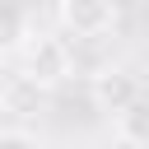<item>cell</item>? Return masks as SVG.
I'll return each mask as SVG.
<instances>
[{"label": "cell", "mask_w": 149, "mask_h": 149, "mask_svg": "<svg viewBox=\"0 0 149 149\" xmlns=\"http://www.w3.org/2000/svg\"><path fill=\"white\" fill-rule=\"evenodd\" d=\"M23 74L37 79L42 88L65 84V79H70V47H65L61 37H42V33H37V37L23 47Z\"/></svg>", "instance_id": "obj_1"}, {"label": "cell", "mask_w": 149, "mask_h": 149, "mask_svg": "<svg viewBox=\"0 0 149 149\" xmlns=\"http://www.w3.org/2000/svg\"><path fill=\"white\" fill-rule=\"evenodd\" d=\"M88 98L102 107V112H126L130 102H140V79L130 74V70H121V65H107V70H98L93 79H88Z\"/></svg>", "instance_id": "obj_2"}, {"label": "cell", "mask_w": 149, "mask_h": 149, "mask_svg": "<svg viewBox=\"0 0 149 149\" xmlns=\"http://www.w3.org/2000/svg\"><path fill=\"white\" fill-rule=\"evenodd\" d=\"M116 19L112 0H61V23L74 37H102Z\"/></svg>", "instance_id": "obj_3"}, {"label": "cell", "mask_w": 149, "mask_h": 149, "mask_svg": "<svg viewBox=\"0 0 149 149\" xmlns=\"http://www.w3.org/2000/svg\"><path fill=\"white\" fill-rule=\"evenodd\" d=\"M42 102H47V88H42L37 79H28L23 70H19V74H9V79L0 84V107H5V112H14V116H33Z\"/></svg>", "instance_id": "obj_4"}, {"label": "cell", "mask_w": 149, "mask_h": 149, "mask_svg": "<svg viewBox=\"0 0 149 149\" xmlns=\"http://www.w3.org/2000/svg\"><path fill=\"white\" fill-rule=\"evenodd\" d=\"M112 126H116V140H121V144L149 149V98H140V102H130L126 112H116Z\"/></svg>", "instance_id": "obj_5"}, {"label": "cell", "mask_w": 149, "mask_h": 149, "mask_svg": "<svg viewBox=\"0 0 149 149\" xmlns=\"http://www.w3.org/2000/svg\"><path fill=\"white\" fill-rule=\"evenodd\" d=\"M33 42V28H28V9L19 5H0V56H14Z\"/></svg>", "instance_id": "obj_6"}]
</instances>
